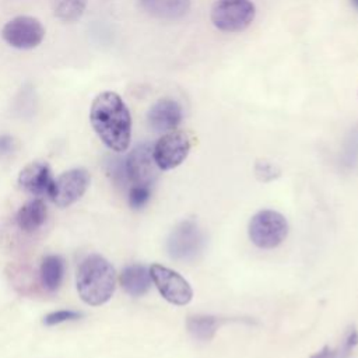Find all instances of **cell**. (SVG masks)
<instances>
[{
  "label": "cell",
  "mask_w": 358,
  "mask_h": 358,
  "mask_svg": "<svg viewBox=\"0 0 358 358\" xmlns=\"http://www.w3.org/2000/svg\"><path fill=\"white\" fill-rule=\"evenodd\" d=\"M90 120L108 148L116 152L127 150L131 137V117L126 103L116 92H102L92 101Z\"/></svg>",
  "instance_id": "cell-1"
},
{
  "label": "cell",
  "mask_w": 358,
  "mask_h": 358,
  "mask_svg": "<svg viewBox=\"0 0 358 358\" xmlns=\"http://www.w3.org/2000/svg\"><path fill=\"white\" fill-rule=\"evenodd\" d=\"M77 291L80 298L91 306L108 302L116 288L113 266L101 255H88L77 270Z\"/></svg>",
  "instance_id": "cell-2"
},
{
  "label": "cell",
  "mask_w": 358,
  "mask_h": 358,
  "mask_svg": "<svg viewBox=\"0 0 358 358\" xmlns=\"http://www.w3.org/2000/svg\"><path fill=\"white\" fill-rule=\"evenodd\" d=\"M207 238L194 220L180 221L169 234L166 250L169 256L180 262L196 260L206 249Z\"/></svg>",
  "instance_id": "cell-3"
},
{
  "label": "cell",
  "mask_w": 358,
  "mask_h": 358,
  "mask_svg": "<svg viewBox=\"0 0 358 358\" xmlns=\"http://www.w3.org/2000/svg\"><path fill=\"white\" fill-rule=\"evenodd\" d=\"M287 235L288 222L278 211L262 210L249 222V238L260 249L277 248Z\"/></svg>",
  "instance_id": "cell-4"
},
{
  "label": "cell",
  "mask_w": 358,
  "mask_h": 358,
  "mask_svg": "<svg viewBox=\"0 0 358 358\" xmlns=\"http://www.w3.org/2000/svg\"><path fill=\"white\" fill-rule=\"evenodd\" d=\"M252 0H217L211 7V22L224 32H241L255 20Z\"/></svg>",
  "instance_id": "cell-5"
},
{
  "label": "cell",
  "mask_w": 358,
  "mask_h": 358,
  "mask_svg": "<svg viewBox=\"0 0 358 358\" xmlns=\"http://www.w3.org/2000/svg\"><path fill=\"white\" fill-rule=\"evenodd\" d=\"M148 270L151 281L164 296V299H166L169 303L183 306L192 301L193 289L178 271L157 263L152 264Z\"/></svg>",
  "instance_id": "cell-6"
},
{
  "label": "cell",
  "mask_w": 358,
  "mask_h": 358,
  "mask_svg": "<svg viewBox=\"0 0 358 358\" xmlns=\"http://www.w3.org/2000/svg\"><path fill=\"white\" fill-rule=\"evenodd\" d=\"M192 147L190 137L186 131L172 130L165 133L152 147V157L157 166L169 171L179 166L189 155Z\"/></svg>",
  "instance_id": "cell-7"
},
{
  "label": "cell",
  "mask_w": 358,
  "mask_h": 358,
  "mask_svg": "<svg viewBox=\"0 0 358 358\" xmlns=\"http://www.w3.org/2000/svg\"><path fill=\"white\" fill-rule=\"evenodd\" d=\"M90 173L84 168H74L63 172L55 179L49 199L60 208L69 207L78 201L90 186Z\"/></svg>",
  "instance_id": "cell-8"
},
{
  "label": "cell",
  "mask_w": 358,
  "mask_h": 358,
  "mask_svg": "<svg viewBox=\"0 0 358 358\" xmlns=\"http://www.w3.org/2000/svg\"><path fill=\"white\" fill-rule=\"evenodd\" d=\"M1 36L13 48L32 49L42 42L45 36V28L34 17L18 15L3 27Z\"/></svg>",
  "instance_id": "cell-9"
},
{
  "label": "cell",
  "mask_w": 358,
  "mask_h": 358,
  "mask_svg": "<svg viewBox=\"0 0 358 358\" xmlns=\"http://www.w3.org/2000/svg\"><path fill=\"white\" fill-rule=\"evenodd\" d=\"M158 169L152 157V147L148 143L138 144L124 161L126 178L131 186L143 185L152 187L158 176Z\"/></svg>",
  "instance_id": "cell-10"
},
{
  "label": "cell",
  "mask_w": 358,
  "mask_h": 358,
  "mask_svg": "<svg viewBox=\"0 0 358 358\" xmlns=\"http://www.w3.org/2000/svg\"><path fill=\"white\" fill-rule=\"evenodd\" d=\"M20 186L35 196H50L55 179L50 175V168L43 161H34L24 166L18 175Z\"/></svg>",
  "instance_id": "cell-11"
},
{
  "label": "cell",
  "mask_w": 358,
  "mask_h": 358,
  "mask_svg": "<svg viewBox=\"0 0 358 358\" xmlns=\"http://www.w3.org/2000/svg\"><path fill=\"white\" fill-rule=\"evenodd\" d=\"M183 119L182 106L171 98L157 101L148 110L147 120L150 127L158 133H168L175 130Z\"/></svg>",
  "instance_id": "cell-12"
},
{
  "label": "cell",
  "mask_w": 358,
  "mask_h": 358,
  "mask_svg": "<svg viewBox=\"0 0 358 358\" xmlns=\"http://www.w3.org/2000/svg\"><path fill=\"white\" fill-rule=\"evenodd\" d=\"M119 281L129 295L141 296L151 287L150 270L143 264H130L123 268Z\"/></svg>",
  "instance_id": "cell-13"
},
{
  "label": "cell",
  "mask_w": 358,
  "mask_h": 358,
  "mask_svg": "<svg viewBox=\"0 0 358 358\" xmlns=\"http://www.w3.org/2000/svg\"><path fill=\"white\" fill-rule=\"evenodd\" d=\"M144 11L162 20L182 18L190 8V0H138Z\"/></svg>",
  "instance_id": "cell-14"
},
{
  "label": "cell",
  "mask_w": 358,
  "mask_h": 358,
  "mask_svg": "<svg viewBox=\"0 0 358 358\" xmlns=\"http://www.w3.org/2000/svg\"><path fill=\"white\" fill-rule=\"evenodd\" d=\"M46 206L41 199H34L25 203L15 215L18 228L24 232H34L39 229L46 220Z\"/></svg>",
  "instance_id": "cell-15"
},
{
  "label": "cell",
  "mask_w": 358,
  "mask_h": 358,
  "mask_svg": "<svg viewBox=\"0 0 358 358\" xmlns=\"http://www.w3.org/2000/svg\"><path fill=\"white\" fill-rule=\"evenodd\" d=\"M227 320L228 319L211 315H194L187 317L186 327L194 340L210 341L215 336L218 327Z\"/></svg>",
  "instance_id": "cell-16"
},
{
  "label": "cell",
  "mask_w": 358,
  "mask_h": 358,
  "mask_svg": "<svg viewBox=\"0 0 358 358\" xmlns=\"http://www.w3.org/2000/svg\"><path fill=\"white\" fill-rule=\"evenodd\" d=\"M64 274V263L63 259L57 255H49L43 257L39 267L41 284L48 291H56L63 280Z\"/></svg>",
  "instance_id": "cell-17"
},
{
  "label": "cell",
  "mask_w": 358,
  "mask_h": 358,
  "mask_svg": "<svg viewBox=\"0 0 358 358\" xmlns=\"http://www.w3.org/2000/svg\"><path fill=\"white\" fill-rule=\"evenodd\" d=\"M87 6V0H55L53 10L59 20L64 22L77 21Z\"/></svg>",
  "instance_id": "cell-18"
},
{
  "label": "cell",
  "mask_w": 358,
  "mask_h": 358,
  "mask_svg": "<svg viewBox=\"0 0 358 358\" xmlns=\"http://www.w3.org/2000/svg\"><path fill=\"white\" fill-rule=\"evenodd\" d=\"M340 164L344 169L351 171L358 165V124L350 131L348 137L345 138Z\"/></svg>",
  "instance_id": "cell-19"
},
{
  "label": "cell",
  "mask_w": 358,
  "mask_h": 358,
  "mask_svg": "<svg viewBox=\"0 0 358 358\" xmlns=\"http://www.w3.org/2000/svg\"><path fill=\"white\" fill-rule=\"evenodd\" d=\"M151 197V187L143 185H133L129 190V204L131 208H143Z\"/></svg>",
  "instance_id": "cell-20"
},
{
  "label": "cell",
  "mask_w": 358,
  "mask_h": 358,
  "mask_svg": "<svg viewBox=\"0 0 358 358\" xmlns=\"http://www.w3.org/2000/svg\"><path fill=\"white\" fill-rule=\"evenodd\" d=\"M255 173L260 182H271L280 176L281 171L278 169L277 165L271 164L270 161L259 159L255 165Z\"/></svg>",
  "instance_id": "cell-21"
},
{
  "label": "cell",
  "mask_w": 358,
  "mask_h": 358,
  "mask_svg": "<svg viewBox=\"0 0 358 358\" xmlns=\"http://www.w3.org/2000/svg\"><path fill=\"white\" fill-rule=\"evenodd\" d=\"M357 345H358V331L355 327H350L344 337L341 348L337 350L336 358H350Z\"/></svg>",
  "instance_id": "cell-22"
},
{
  "label": "cell",
  "mask_w": 358,
  "mask_h": 358,
  "mask_svg": "<svg viewBox=\"0 0 358 358\" xmlns=\"http://www.w3.org/2000/svg\"><path fill=\"white\" fill-rule=\"evenodd\" d=\"M80 316H81V313H78L76 310L62 309V310H56V312H52V313L46 315L45 319H43V323L46 326H55V324H59V323H63V322L78 319Z\"/></svg>",
  "instance_id": "cell-23"
},
{
  "label": "cell",
  "mask_w": 358,
  "mask_h": 358,
  "mask_svg": "<svg viewBox=\"0 0 358 358\" xmlns=\"http://www.w3.org/2000/svg\"><path fill=\"white\" fill-rule=\"evenodd\" d=\"M15 147H17V144L13 137H10V136L0 137V157L11 154L15 150Z\"/></svg>",
  "instance_id": "cell-24"
},
{
  "label": "cell",
  "mask_w": 358,
  "mask_h": 358,
  "mask_svg": "<svg viewBox=\"0 0 358 358\" xmlns=\"http://www.w3.org/2000/svg\"><path fill=\"white\" fill-rule=\"evenodd\" d=\"M337 357V350H331L329 347H323L320 351L313 354L310 358H336Z\"/></svg>",
  "instance_id": "cell-25"
},
{
  "label": "cell",
  "mask_w": 358,
  "mask_h": 358,
  "mask_svg": "<svg viewBox=\"0 0 358 358\" xmlns=\"http://www.w3.org/2000/svg\"><path fill=\"white\" fill-rule=\"evenodd\" d=\"M351 3H352V6L358 10V0H351Z\"/></svg>",
  "instance_id": "cell-26"
}]
</instances>
